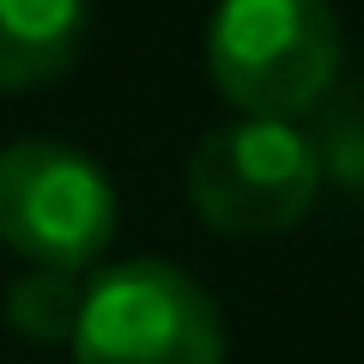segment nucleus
Listing matches in <instances>:
<instances>
[{"instance_id":"1","label":"nucleus","mask_w":364,"mask_h":364,"mask_svg":"<svg viewBox=\"0 0 364 364\" xmlns=\"http://www.w3.org/2000/svg\"><path fill=\"white\" fill-rule=\"evenodd\" d=\"M207 73L243 116H304L340 73V18L328 0H219Z\"/></svg>"},{"instance_id":"2","label":"nucleus","mask_w":364,"mask_h":364,"mask_svg":"<svg viewBox=\"0 0 364 364\" xmlns=\"http://www.w3.org/2000/svg\"><path fill=\"white\" fill-rule=\"evenodd\" d=\"M322 158L298 122L237 116L188 152V207L219 237H279L316 207Z\"/></svg>"},{"instance_id":"3","label":"nucleus","mask_w":364,"mask_h":364,"mask_svg":"<svg viewBox=\"0 0 364 364\" xmlns=\"http://www.w3.org/2000/svg\"><path fill=\"white\" fill-rule=\"evenodd\" d=\"M73 364H225L219 304L170 261H122L85 279Z\"/></svg>"},{"instance_id":"4","label":"nucleus","mask_w":364,"mask_h":364,"mask_svg":"<svg viewBox=\"0 0 364 364\" xmlns=\"http://www.w3.org/2000/svg\"><path fill=\"white\" fill-rule=\"evenodd\" d=\"M116 237V188L61 140H18L0 152V243L25 267L85 273Z\"/></svg>"},{"instance_id":"5","label":"nucleus","mask_w":364,"mask_h":364,"mask_svg":"<svg viewBox=\"0 0 364 364\" xmlns=\"http://www.w3.org/2000/svg\"><path fill=\"white\" fill-rule=\"evenodd\" d=\"M85 43V0H0V91L67 73Z\"/></svg>"},{"instance_id":"6","label":"nucleus","mask_w":364,"mask_h":364,"mask_svg":"<svg viewBox=\"0 0 364 364\" xmlns=\"http://www.w3.org/2000/svg\"><path fill=\"white\" fill-rule=\"evenodd\" d=\"M85 304V279L73 267H25L6 286V328L37 346H67Z\"/></svg>"}]
</instances>
